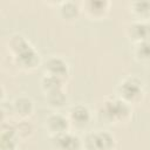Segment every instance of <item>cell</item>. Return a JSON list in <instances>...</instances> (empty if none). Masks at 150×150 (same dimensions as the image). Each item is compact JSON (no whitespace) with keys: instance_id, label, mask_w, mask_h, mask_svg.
I'll list each match as a JSON object with an SVG mask.
<instances>
[{"instance_id":"2e32d148","label":"cell","mask_w":150,"mask_h":150,"mask_svg":"<svg viewBox=\"0 0 150 150\" xmlns=\"http://www.w3.org/2000/svg\"><path fill=\"white\" fill-rule=\"evenodd\" d=\"M132 13L141 19V21L148 20L150 18V2L149 1H138L131 4Z\"/></svg>"},{"instance_id":"8fae6325","label":"cell","mask_w":150,"mask_h":150,"mask_svg":"<svg viewBox=\"0 0 150 150\" xmlns=\"http://www.w3.org/2000/svg\"><path fill=\"white\" fill-rule=\"evenodd\" d=\"M13 111L21 118L29 117L34 111V103L33 101L27 96H20L18 97L12 105Z\"/></svg>"},{"instance_id":"5bb4252c","label":"cell","mask_w":150,"mask_h":150,"mask_svg":"<svg viewBox=\"0 0 150 150\" xmlns=\"http://www.w3.org/2000/svg\"><path fill=\"white\" fill-rule=\"evenodd\" d=\"M46 100H47V103L50 108L60 109L64 105V103L67 101V97H66V95L62 90H56V91L46 94Z\"/></svg>"},{"instance_id":"4fadbf2b","label":"cell","mask_w":150,"mask_h":150,"mask_svg":"<svg viewBox=\"0 0 150 150\" xmlns=\"http://www.w3.org/2000/svg\"><path fill=\"white\" fill-rule=\"evenodd\" d=\"M62 84H63L62 80L48 75H45L41 80V88L45 91V94H49L56 90H62Z\"/></svg>"},{"instance_id":"3957f363","label":"cell","mask_w":150,"mask_h":150,"mask_svg":"<svg viewBox=\"0 0 150 150\" xmlns=\"http://www.w3.org/2000/svg\"><path fill=\"white\" fill-rule=\"evenodd\" d=\"M117 95H118V98H121L122 101L127 102L130 105L134 103H138L139 101H142L144 96L142 81L136 76L125 77L118 84Z\"/></svg>"},{"instance_id":"277c9868","label":"cell","mask_w":150,"mask_h":150,"mask_svg":"<svg viewBox=\"0 0 150 150\" xmlns=\"http://www.w3.org/2000/svg\"><path fill=\"white\" fill-rule=\"evenodd\" d=\"M87 150H115V137L108 131H97L87 135L84 141Z\"/></svg>"},{"instance_id":"7c38bea8","label":"cell","mask_w":150,"mask_h":150,"mask_svg":"<svg viewBox=\"0 0 150 150\" xmlns=\"http://www.w3.org/2000/svg\"><path fill=\"white\" fill-rule=\"evenodd\" d=\"M18 134L15 125L2 124L1 127V144L4 150H14L16 146Z\"/></svg>"},{"instance_id":"ac0fdd59","label":"cell","mask_w":150,"mask_h":150,"mask_svg":"<svg viewBox=\"0 0 150 150\" xmlns=\"http://www.w3.org/2000/svg\"><path fill=\"white\" fill-rule=\"evenodd\" d=\"M16 129V134L18 137H29L33 134V127L30 123L26 122V121H21L18 125H15Z\"/></svg>"},{"instance_id":"6da1fadb","label":"cell","mask_w":150,"mask_h":150,"mask_svg":"<svg viewBox=\"0 0 150 150\" xmlns=\"http://www.w3.org/2000/svg\"><path fill=\"white\" fill-rule=\"evenodd\" d=\"M9 52L18 67L25 70H33L40 64V56L35 48L21 34H14L8 41Z\"/></svg>"},{"instance_id":"52a82bcc","label":"cell","mask_w":150,"mask_h":150,"mask_svg":"<svg viewBox=\"0 0 150 150\" xmlns=\"http://www.w3.org/2000/svg\"><path fill=\"white\" fill-rule=\"evenodd\" d=\"M70 123L69 120L61 114H52L46 118V129L50 134V136H56L69 130Z\"/></svg>"},{"instance_id":"9c48e42d","label":"cell","mask_w":150,"mask_h":150,"mask_svg":"<svg viewBox=\"0 0 150 150\" xmlns=\"http://www.w3.org/2000/svg\"><path fill=\"white\" fill-rule=\"evenodd\" d=\"M127 34L129 39L132 42H135V45L144 42V41H149L150 40V23L145 21L134 22L128 27Z\"/></svg>"},{"instance_id":"30bf717a","label":"cell","mask_w":150,"mask_h":150,"mask_svg":"<svg viewBox=\"0 0 150 150\" xmlns=\"http://www.w3.org/2000/svg\"><path fill=\"white\" fill-rule=\"evenodd\" d=\"M83 11L86 15L91 19H101L109 11L108 1H87L83 4Z\"/></svg>"},{"instance_id":"e0dca14e","label":"cell","mask_w":150,"mask_h":150,"mask_svg":"<svg viewBox=\"0 0 150 150\" xmlns=\"http://www.w3.org/2000/svg\"><path fill=\"white\" fill-rule=\"evenodd\" d=\"M80 9L77 7L76 4L74 2H63L62 7H61V14H62V18L63 19H75L79 14Z\"/></svg>"},{"instance_id":"5b68a950","label":"cell","mask_w":150,"mask_h":150,"mask_svg":"<svg viewBox=\"0 0 150 150\" xmlns=\"http://www.w3.org/2000/svg\"><path fill=\"white\" fill-rule=\"evenodd\" d=\"M45 74L64 81L69 74L68 64L63 59L57 56H52L45 63Z\"/></svg>"},{"instance_id":"ba28073f","label":"cell","mask_w":150,"mask_h":150,"mask_svg":"<svg viewBox=\"0 0 150 150\" xmlns=\"http://www.w3.org/2000/svg\"><path fill=\"white\" fill-rule=\"evenodd\" d=\"M68 120H69L70 124L75 125V128L81 129L89 124V122L91 120V115H90V111L87 105L76 104L70 108Z\"/></svg>"},{"instance_id":"8992f818","label":"cell","mask_w":150,"mask_h":150,"mask_svg":"<svg viewBox=\"0 0 150 150\" xmlns=\"http://www.w3.org/2000/svg\"><path fill=\"white\" fill-rule=\"evenodd\" d=\"M52 145L55 150H80L82 146V143L76 135L67 131V132L53 136Z\"/></svg>"},{"instance_id":"7a4b0ae2","label":"cell","mask_w":150,"mask_h":150,"mask_svg":"<svg viewBox=\"0 0 150 150\" xmlns=\"http://www.w3.org/2000/svg\"><path fill=\"white\" fill-rule=\"evenodd\" d=\"M131 112V105L117 97L104 101L100 108L98 115L107 124H122L130 120Z\"/></svg>"},{"instance_id":"9a60e30c","label":"cell","mask_w":150,"mask_h":150,"mask_svg":"<svg viewBox=\"0 0 150 150\" xmlns=\"http://www.w3.org/2000/svg\"><path fill=\"white\" fill-rule=\"evenodd\" d=\"M134 53H135V57L139 62L149 63L150 62V40L141 43H136Z\"/></svg>"}]
</instances>
